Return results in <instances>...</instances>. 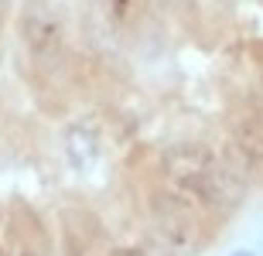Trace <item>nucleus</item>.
<instances>
[{
  "instance_id": "1",
  "label": "nucleus",
  "mask_w": 263,
  "mask_h": 256,
  "mask_svg": "<svg viewBox=\"0 0 263 256\" xmlns=\"http://www.w3.org/2000/svg\"><path fill=\"white\" fill-rule=\"evenodd\" d=\"M151 219H154L157 243L167 253H192L202 246V215H198V202L185 195L181 188H157L151 195Z\"/></svg>"
},
{
  "instance_id": "2",
  "label": "nucleus",
  "mask_w": 263,
  "mask_h": 256,
  "mask_svg": "<svg viewBox=\"0 0 263 256\" xmlns=\"http://www.w3.org/2000/svg\"><path fill=\"white\" fill-rule=\"evenodd\" d=\"M250 178H253L250 161H243L233 147H226L222 154L209 164V171H205L202 181L195 185L192 198H195L205 212L229 219L233 212H239V205H243L246 195H250Z\"/></svg>"
},
{
  "instance_id": "3",
  "label": "nucleus",
  "mask_w": 263,
  "mask_h": 256,
  "mask_svg": "<svg viewBox=\"0 0 263 256\" xmlns=\"http://www.w3.org/2000/svg\"><path fill=\"white\" fill-rule=\"evenodd\" d=\"M17 34L31 62L38 65H55L65 55V14L55 0H24Z\"/></svg>"
},
{
  "instance_id": "4",
  "label": "nucleus",
  "mask_w": 263,
  "mask_h": 256,
  "mask_svg": "<svg viewBox=\"0 0 263 256\" xmlns=\"http://www.w3.org/2000/svg\"><path fill=\"white\" fill-rule=\"evenodd\" d=\"M212 161L215 154L202 140H175V144H167L161 150V178L171 188H181L185 195H192Z\"/></svg>"
},
{
  "instance_id": "5",
  "label": "nucleus",
  "mask_w": 263,
  "mask_h": 256,
  "mask_svg": "<svg viewBox=\"0 0 263 256\" xmlns=\"http://www.w3.org/2000/svg\"><path fill=\"white\" fill-rule=\"evenodd\" d=\"M226 133H229V147L243 161H250V168H263V103L246 99L239 106L229 109L226 116Z\"/></svg>"
},
{
  "instance_id": "6",
  "label": "nucleus",
  "mask_w": 263,
  "mask_h": 256,
  "mask_svg": "<svg viewBox=\"0 0 263 256\" xmlns=\"http://www.w3.org/2000/svg\"><path fill=\"white\" fill-rule=\"evenodd\" d=\"M62 253L65 256H86L89 249L103 239V226L99 219L82 205L62 208Z\"/></svg>"
},
{
  "instance_id": "7",
  "label": "nucleus",
  "mask_w": 263,
  "mask_h": 256,
  "mask_svg": "<svg viewBox=\"0 0 263 256\" xmlns=\"http://www.w3.org/2000/svg\"><path fill=\"white\" fill-rule=\"evenodd\" d=\"M62 147H65V157L76 171H89L96 168L99 154H103V140H99V130L89 127L86 120L82 123H72L62 137Z\"/></svg>"
},
{
  "instance_id": "8",
  "label": "nucleus",
  "mask_w": 263,
  "mask_h": 256,
  "mask_svg": "<svg viewBox=\"0 0 263 256\" xmlns=\"http://www.w3.org/2000/svg\"><path fill=\"white\" fill-rule=\"evenodd\" d=\"M106 14L113 28L127 31L147 14V0H106Z\"/></svg>"
},
{
  "instance_id": "9",
  "label": "nucleus",
  "mask_w": 263,
  "mask_h": 256,
  "mask_svg": "<svg viewBox=\"0 0 263 256\" xmlns=\"http://www.w3.org/2000/svg\"><path fill=\"white\" fill-rule=\"evenodd\" d=\"M109 256H144V249H123V246H117Z\"/></svg>"
},
{
  "instance_id": "10",
  "label": "nucleus",
  "mask_w": 263,
  "mask_h": 256,
  "mask_svg": "<svg viewBox=\"0 0 263 256\" xmlns=\"http://www.w3.org/2000/svg\"><path fill=\"white\" fill-rule=\"evenodd\" d=\"M229 256H256V253H253V249H233Z\"/></svg>"
},
{
  "instance_id": "11",
  "label": "nucleus",
  "mask_w": 263,
  "mask_h": 256,
  "mask_svg": "<svg viewBox=\"0 0 263 256\" xmlns=\"http://www.w3.org/2000/svg\"><path fill=\"white\" fill-rule=\"evenodd\" d=\"M21 256H38V253H31V249H24V253H21Z\"/></svg>"
},
{
  "instance_id": "12",
  "label": "nucleus",
  "mask_w": 263,
  "mask_h": 256,
  "mask_svg": "<svg viewBox=\"0 0 263 256\" xmlns=\"http://www.w3.org/2000/svg\"><path fill=\"white\" fill-rule=\"evenodd\" d=\"M0 256H7V253H4V249H0Z\"/></svg>"
}]
</instances>
